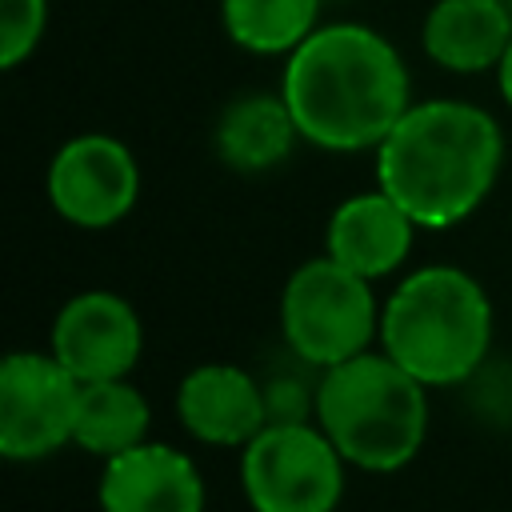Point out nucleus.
<instances>
[{"label":"nucleus","mask_w":512,"mask_h":512,"mask_svg":"<svg viewBox=\"0 0 512 512\" xmlns=\"http://www.w3.org/2000/svg\"><path fill=\"white\" fill-rule=\"evenodd\" d=\"M280 96L300 136L324 152H376L412 108L396 44L364 24H320L288 52Z\"/></svg>","instance_id":"f257e3e1"},{"label":"nucleus","mask_w":512,"mask_h":512,"mask_svg":"<svg viewBox=\"0 0 512 512\" xmlns=\"http://www.w3.org/2000/svg\"><path fill=\"white\" fill-rule=\"evenodd\" d=\"M504 132L468 100H416L376 148V184L428 232L456 228L496 188Z\"/></svg>","instance_id":"f03ea898"},{"label":"nucleus","mask_w":512,"mask_h":512,"mask_svg":"<svg viewBox=\"0 0 512 512\" xmlns=\"http://www.w3.org/2000/svg\"><path fill=\"white\" fill-rule=\"evenodd\" d=\"M492 300L456 264L408 272L380 312V348L428 388L468 384L492 352Z\"/></svg>","instance_id":"7ed1b4c3"},{"label":"nucleus","mask_w":512,"mask_h":512,"mask_svg":"<svg viewBox=\"0 0 512 512\" xmlns=\"http://www.w3.org/2000/svg\"><path fill=\"white\" fill-rule=\"evenodd\" d=\"M312 420L328 432L348 468L396 472L424 448L428 384L376 344L320 372Z\"/></svg>","instance_id":"20e7f679"},{"label":"nucleus","mask_w":512,"mask_h":512,"mask_svg":"<svg viewBox=\"0 0 512 512\" xmlns=\"http://www.w3.org/2000/svg\"><path fill=\"white\" fill-rule=\"evenodd\" d=\"M380 312L372 280L324 252L296 264L284 280L280 336L300 364L324 372L380 344Z\"/></svg>","instance_id":"39448f33"},{"label":"nucleus","mask_w":512,"mask_h":512,"mask_svg":"<svg viewBox=\"0 0 512 512\" xmlns=\"http://www.w3.org/2000/svg\"><path fill=\"white\" fill-rule=\"evenodd\" d=\"M348 460L316 420H268L240 448V488L252 512H336Z\"/></svg>","instance_id":"423d86ee"},{"label":"nucleus","mask_w":512,"mask_h":512,"mask_svg":"<svg viewBox=\"0 0 512 512\" xmlns=\"http://www.w3.org/2000/svg\"><path fill=\"white\" fill-rule=\"evenodd\" d=\"M80 380L44 352H8L0 364V456L36 464L72 444Z\"/></svg>","instance_id":"0eeeda50"},{"label":"nucleus","mask_w":512,"mask_h":512,"mask_svg":"<svg viewBox=\"0 0 512 512\" xmlns=\"http://www.w3.org/2000/svg\"><path fill=\"white\" fill-rule=\"evenodd\" d=\"M48 204L52 212L84 232L120 224L140 196V168L124 140L108 132H80L48 160Z\"/></svg>","instance_id":"6e6552de"},{"label":"nucleus","mask_w":512,"mask_h":512,"mask_svg":"<svg viewBox=\"0 0 512 512\" xmlns=\"http://www.w3.org/2000/svg\"><path fill=\"white\" fill-rule=\"evenodd\" d=\"M48 352L80 384L128 376L144 352L140 312L120 292L84 288L60 304L48 332Z\"/></svg>","instance_id":"1a4fd4ad"},{"label":"nucleus","mask_w":512,"mask_h":512,"mask_svg":"<svg viewBox=\"0 0 512 512\" xmlns=\"http://www.w3.org/2000/svg\"><path fill=\"white\" fill-rule=\"evenodd\" d=\"M96 504L100 512H204L208 488L184 448L144 440L104 460Z\"/></svg>","instance_id":"9d476101"},{"label":"nucleus","mask_w":512,"mask_h":512,"mask_svg":"<svg viewBox=\"0 0 512 512\" xmlns=\"http://www.w3.org/2000/svg\"><path fill=\"white\" fill-rule=\"evenodd\" d=\"M176 420L200 444L244 448L268 424L264 380L224 360L196 364L176 384Z\"/></svg>","instance_id":"9b49d317"},{"label":"nucleus","mask_w":512,"mask_h":512,"mask_svg":"<svg viewBox=\"0 0 512 512\" xmlns=\"http://www.w3.org/2000/svg\"><path fill=\"white\" fill-rule=\"evenodd\" d=\"M416 232L420 224L376 184L372 192H356L332 208L324 228V252L376 284L412 256Z\"/></svg>","instance_id":"f8f14e48"},{"label":"nucleus","mask_w":512,"mask_h":512,"mask_svg":"<svg viewBox=\"0 0 512 512\" xmlns=\"http://www.w3.org/2000/svg\"><path fill=\"white\" fill-rule=\"evenodd\" d=\"M508 40H512V12L504 0H436L420 28V44L428 60L448 72L496 68Z\"/></svg>","instance_id":"ddd939ff"},{"label":"nucleus","mask_w":512,"mask_h":512,"mask_svg":"<svg viewBox=\"0 0 512 512\" xmlns=\"http://www.w3.org/2000/svg\"><path fill=\"white\" fill-rule=\"evenodd\" d=\"M300 128L288 112V100L276 92H248L236 96L232 104H224L216 128H212V144L220 164H228L232 172L244 176H264L272 168H280L292 148L300 144Z\"/></svg>","instance_id":"4468645a"},{"label":"nucleus","mask_w":512,"mask_h":512,"mask_svg":"<svg viewBox=\"0 0 512 512\" xmlns=\"http://www.w3.org/2000/svg\"><path fill=\"white\" fill-rule=\"evenodd\" d=\"M148 428H152V408H148L144 392L136 384H128V376L80 384L72 448L108 460V456H120V452L144 444Z\"/></svg>","instance_id":"2eb2a0df"},{"label":"nucleus","mask_w":512,"mask_h":512,"mask_svg":"<svg viewBox=\"0 0 512 512\" xmlns=\"http://www.w3.org/2000/svg\"><path fill=\"white\" fill-rule=\"evenodd\" d=\"M320 0H220L232 44L252 56H288L316 32Z\"/></svg>","instance_id":"dca6fc26"},{"label":"nucleus","mask_w":512,"mask_h":512,"mask_svg":"<svg viewBox=\"0 0 512 512\" xmlns=\"http://www.w3.org/2000/svg\"><path fill=\"white\" fill-rule=\"evenodd\" d=\"M48 24V0H0V68L24 64Z\"/></svg>","instance_id":"f3484780"},{"label":"nucleus","mask_w":512,"mask_h":512,"mask_svg":"<svg viewBox=\"0 0 512 512\" xmlns=\"http://www.w3.org/2000/svg\"><path fill=\"white\" fill-rule=\"evenodd\" d=\"M496 84H500L504 104L512 108V40H508V48H504V56H500V64H496Z\"/></svg>","instance_id":"a211bd4d"}]
</instances>
